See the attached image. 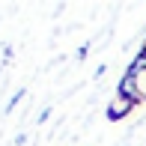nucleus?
I'll use <instances>...</instances> for the list:
<instances>
[{"instance_id":"obj_1","label":"nucleus","mask_w":146,"mask_h":146,"mask_svg":"<svg viewBox=\"0 0 146 146\" xmlns=\"http://www.w3.org/2000/svg\"><path fill=\"white\" fill-rule=\"evenodd\" d=\"M128 108H131V98H122V102H119L116 108H110V110H108V116H110V119H116V116H122Z\"/></svg>"}]
</instances>
